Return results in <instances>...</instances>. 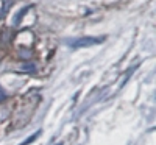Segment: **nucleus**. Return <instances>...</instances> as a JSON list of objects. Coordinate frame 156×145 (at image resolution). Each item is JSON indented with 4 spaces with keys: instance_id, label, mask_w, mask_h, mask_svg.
I'll return each instance as SVG.
<instances>
[{
    "instance_id": "f257e3e1",
    "label": "nucleus",
    "mask_w": 156,
    "mask_h": 145,
    "mask_svg": "<svg viewBox=\"0 0 156 145\" xmlns=\"http://www.w3.org/2000/svg\"><path fill=\"white\" fill-rule=\"evenodd\" d=\"M105 39H106L105 36H100V37L86 36V37L73 39V41H67V44H69L72 48H84V47H90V45H95V44H101Z\"/></svg>"
},
{
    "instance_id": "f03ea898",
    "label": "nucleus",
    "mask_w": 156,
    "mask_h": 145,
    "mask_svg": "<svg viewBox=\"0 0 156 145\" xmlns=\"http://www.w3.org/2000/svg\"><path fill=\"white\" fill-rule=\"evenodd\" d=\"M11 3H12V0H3V6H2V9H0V17H5V12L9 9Z\"/></svg>"
}]
</instances>
